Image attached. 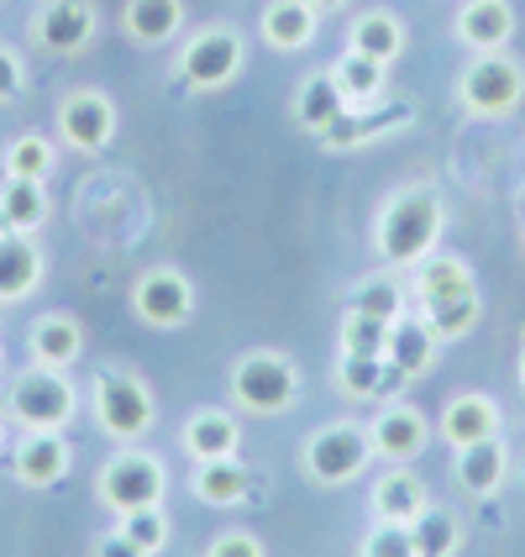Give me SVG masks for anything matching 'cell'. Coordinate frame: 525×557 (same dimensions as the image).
<instances>
[{"label": "cell", "mask_w": 525, "mask_h": 557, "mask_svg": "<svg viewBox=\"0 0 525 557\" xmlns=\"http://www.w3.org/2000/svg\"><path fill=\"white\" fill-rule=\"evenodd\" d=\"M441 226H447L441 195L432 185H410L384 200V211L373 221V252L384 258V269H415L436 252Z\"/></svg>", "instance_id": "6da1fadb"}, {"label": "cell", "mask_w": 525, "mask_h": 557, "mask_svg": "<svg viewBox=\"0 0 525 557\" xmlns=\"http://www.w3.org/2000/svg\"><path fill=\"white\" fill-rule=\"evenodd\" d=\"M90 410L100 421V432L111 436L116 447H132L153 432L158 400L148 389V379H137L132 369H100L90 379Z\"/></svg>", "instance_id": "7a4b0ae2"}, {"label": "cell", "mask_w": 525, "mask_h": 557, "mask_svg": "<svg viewBox=\"0 0 525 557\" xmlns=\"http://www.w3.org/2000/svg\"><path fill=\"white\" fill-rule=\"evenodd\" d=\"M226 389H232V405L242 410V416H284V410H295L300 400V369L274 352V347H258V352H242L232 373H226Z\"/></svg>", "instance_id": "3957f363"}, {"label": "cell", "mask_w": 525, "mask_h": 557, "mask_svg": "<svg viewBox=\"0 0 525 557\" xmlns=\"http://www.w3.org/2000/svg\"><path fill=\"white\" fill-rule=\"evenodd\" d=\"M5 410L22 432H68V421L79 416V389L74 379L59 369H37L32 363L27 373L11 379L5 389Z\"/></svg>", "instance_id": "277c9868"}, {"label": "cell", "mask_w": 525, "mask_h": 557, "mask_svg": "<svg viewBox=\"0 0 525 557\" xmlns=\"http://www.w3.org/2000/svg\"><path fill=\"white\" fill-rule=\"evenodd\" d=\"M95 495H100V505H105L111 516L142 510V505H163V495H168V468H163V458L142 453L137 442H132V447H116V453L100 463V473H95Z\"/></svg>", "instance_id": "5b68a950"}, {"label": "cell", "mask_w": 525, "mask_h": 557, "mask_svg": "<svg viewBox=\"0 0 525 557\" xmlns=\"http://www.w3.org/2000/svg\"><path fill=\"white\" fill-rule=\"evenodd\" d=\"M174 69H179V79H185L189 90H226L248 69V37L237 27L211 22V27L189 32L185 42H179Z\"/></svg>", "instance_id": "8992f818"}, {"label": "cell", "mask_w": 525, "mask_h": 557, "mask_svg": "<svg viewBox=\"0 0 525 557\" xmlns=\"http://www.w3.org/2000/svg\"><path fill=\"white\" fill-rule=\"evenodd\" d=\"M525 100V69L521 59H510L504 48L499 53H478L458 79V106L478 122H499L510 111H521Z\"/></svg>", "instance_id": "52a82bcc"}, {"label": "cell", "mask_w": 525, "mask_h": 557, "mask_svg": "<svg viewBox=\"0 0 525 557\" xmlns=\"http://www.w3.org/2000/svg\"><path fill=\"white\" fill-rule=\"evenodd\" d=\"M368 458H373L368 426H358V421H326L305 442V473L315 484H326V490L352 484L368 468Z\"/></svg>", "instance_id": "ba28073f"}, {"label": "cell", "mask_w": 525, "mask_h": 557, "mask_svg": "<svg viewBox=\"0 0 525 557\" xmlns=\"http://www.w3.org/2000/svg\"><path fill=\"white\" fill-rule=\"evenodd\" d=\"M132 310L153 332H179V326H189V315H195V284H189V274L168 269V263L142 269L137 284H132Z\"/></svg>", "instance_id": "9c48e42d"}, {"label": "cell", "mask_w": 525, "mask_h": 557, "mask_svg": "<svg viewBox=\"0 0 525 557\" xmlns=\"http://www.w3.org/2000/svg\"><path fill=\"white\" fill-rule=\"evenodd\" d=\"M116 100L105 90H68L59 100V143L63 148H74V153H105L111 148V137H116Z\"/></svg>", "instance_id": "30bf717a"}, {"label": "cell", "mask_w": 525, "mask_h": 557, "mask_svg": "<svg viewBox=\"0 0 525 557\" xmlns=\"http://www.w3.org/2000/svg\"><path fill=\"white\" fill-rule=\"evenodd\" d=\"M95 27H100V5L95 0H42L37 16H32V42L42 53H59V59H74L95 42Z\"/></svg>", "instance_id": "8fae6325"}, {"label": "cell", "mask_w": 525, "mask_h": 557, "mask_svg": "<svg viewBox=\"0 0 525 557\" xmlns=\"http://www.w3.org/2000/svg\"><path fill=\"white\" fill-rule=\"evenodd\" d=\"M368 442H373V458H384V463H415L426 453V442H432V421L415 405L389 400L373 416Z\"/></svg>", "instance_id": "7c38bea8"}, {"label": "cell", "mask_w": 525, "mask_h": 557, "mask_svg": "<svg viewBox=\"0 0 525 557\" xmlns=\"http://www.w3.org/2000/svg\"><path fill=\"white\" fill-rule=\"evenodd\" d=\"M74 463V447L63 432H22V442L11 447V473L27 490H53Z\"/></svg>", "instance_id": "4fadbf2b"}, {"label": "cell", "mask_w": 525, "mask_h": 557, "mask_svg": "<svg viewBox=\"0 0 525 557\" xmlns=\"http://www.w3.org/2000/svg\"><path fill=\"white\" fill-rule=\"evenodd\" d=\"M368 510H373V521L415 527V521L432 510V495H426V484L410 473V463H389V473H378V479H373Z\"/></svg>", "instance_id": "5bb4252c"}, {"label": "cell", "mask_w": 525, "mask_h": 557, "mask_svg": "<svg viewBox=\"0 0 525 557\" xmlns=\"http://www.w3.org/2000/svg\"><path fill=\"white\" fill-rule=\"evenodd\" d=\"M452 32L467 53H499L515 37V5L510 0H463L452 16Z\"/></svg>", "instance_id": "9a60e30c"}, {"label": "cell", "mask_w": 525, "mask_h": 557, "mask_svg": "<svg viewBox=\"0 0 525 557\" xmlns=\"http://www.w3.org/2000/svg\"><path fill=\"white\" fill-rule=\"evenodd\" d=\"M42 269H48V258L37 248V237L0 226V306H22L42 284Z\"/></svg>", "instance_id": "2e32d148"}, {"label": "cell", "mask_w": 525, "mask_h": 557, "mask_svg": "<svg viewBox=\"0 0 525 557\" xmlns=\"http://www.w3.org/2000/svg\"><path fill=\"white\" fill-rule=\"evenodd\" d=\"M27 352H32V363L37 369H59L68 373L79 358H85V326L74 321V315H37L32 321V332H27Z\"/></svg>", "instance_id": "e0dca14e"}, {"label": "cell", "mask_w": 525, "mask_h": 557, "mask_svg": "<svg viewBox=\"0 0 525 557\" xmlns=\"http://www.w3.org/2000/svg\"><path fill=\"white\" fill-rule=\"evenodd\" d=\"M436 347H441V337L426 326V315H421V310H404L400 321H389V347H384V358H389V369L400 373V379H421V373H432Z\"/></svg>", "instance_id": "ac0fdd59"}, {"label": "cell", "mask_w": 525, "mask_h": 557, "mask_svg": "<svg viewBox=\"0 0 525 557\" xmlns=\"http://www.w3.org/2000/svg\"><path fill=\"white\" fill-rule=\"evenodd\" d=\"M467 289H478L473 284V263L458 258V252H432L426 263L410 269V300H415V310L436 306V300H452V295H467Z\"/></svg>", "instance_id": "d6986e66"}, {"label": "cell", "mask_w": 525, "mask_h": 557, "mask_svg": "<svg viewBox=\"0 0 525 557\" xmlns=\"http://www.w3.org/2000/svg\"><path fill=\"white\" fill-rule=\"evenodd\" d=\"M185 442L189 463H211V458H237V447H242V426H237V416L232 410H216V405H205V410H195L185 421Z\"/></svg>", "instance_id": "ffe728a7"}, {"label": "cell", "mask_w": 525, "mask_h": 557, "mask_svg": "<svg viewBox=\"0 0 525 557\" xmlns=\"http://www.w3.org/2000/svg\"><path fill=\"white\" fill-rule=\"evenodd\" d=\"M258 27H263V42L278 48V53H305L315 42V32H321V11L310 0H268Z\"/></svg>", "instance_id": "44dd1931"}, {"label": "cell", "mask_w": 525, "mask_h": 557, "mask_svg": "<svg viewBox=\"0 0 525 557\" xmlns=\"http://www.w3.org/2000/svg\"><path fill=\"white\" fill-rule=\"evenodd\" d=\"M436 436L458 453V447H473L484 436H499V405L489 395H452L441 421H436Z\"/></svg>", "instance_id": "7402d4cb"}, {"label": "cell", "mask_w": 525, "mask_h": 557, "mask_svg": "<svg viewBox=\"0 0 525 557\" xmlns=\"http://www.w3.org/2000/svg\"><path fill=\"white\" fill-rule=\"evenodd\" d=\"M404 42H410V32H404V22L389 5H368V11L352 16V27H347V48L363 53V59H378V63H395L404 53Z\"/></svg>", "instance_id": "603a6c76"}, {"label": "cell", "mask_w": 525, "mask_h": 557, "mask_svg": "<svg viewBox=\"0 0 525 557\" xmlns=\"http://www.w3.org/2000/svg\"><path fill=\"white\" fill-rule=\"evenodd\" d=\"M504 473H510V453H504V442H499V436H484V442H473V447H458L452 479H458L473 499L495 495L499 484H504Z\"/></svg>", "instance_id": "cb8c5ba5"}, {"label": "cell", "mask_w": 525, "mask_h": 557, "mask_svg": "<svg viewBox=\"0 0 525 557\" xmlns=\"http://www.w3.org/2000/svg\"><path fill=\"white\" fill-rule=\"evenodd\" d=\"M122 27L142 48H163V42H174L185 32V0H126Z\"/></svg>", "instance_id": "d4e9b609"}, {"label": "cell", "mask_w": 525, "mask_h": 557, "mask_svg": "<svg viewBox=\"0 0 525 557\" xmlns=\"http://www.w3.org/2000/svg\"><path fill=\"white\" fill-rule=\"evenodd\" d=\"M53 216V200H48V185L42 180H5L0 185V226L5 232H22V237H37Z\"/></svg>", "instance_id": "484cf974"}, {"label": "cell", "mask_w": 525, "mask_h": 557, "mask_svg": "<svg viewBox=\"0 0 525 557\" xmlns=\"http://www.w3.org/2000/svg\"><path fill=\"white\" fill-rule=\"evenodd\" d=\"M332 79H337L347 111H373V106H378V95H384V85H389V63L363 59V53H352V48H347V53L332 63Z\"/></svg>", "instance_id": "4316f807"}, {"label": "cell", "mask_w": 525, "mask_h": 557, "mask_svg": "<svg viewBox=\"0 0 525 557\" xmlns=\"http://www.w3.org/2000/svg\"><path fill=\"white\" fill-rule=\"evenodd\" d=\"M347 116V100H341L337 79H332V69H321V74H310L305 85L295 90V122L305 126V132H332V126Z\"/></svg>", "instance_id": "83f0119b"}, {"label": "cell", "mask_w": 525, "mask_h": 557, "mask_svg": "<svg viewBox=\"0 0 525 557\" xmlns=\"http://www.w3.org/2000/svg\"><path fill=\"white\" fill-rule=\"evenodd\" d=\"M53 169H59V143L42 137V132H16L5 143V153H0V174L5 180H42L48 185Z\"/></svg>", "instance_id": "f1b7e54d"}, {"label": "cell", "mask_w": 525, "mask_h": 557, "mask_svg": "<svg viewBox=\"0 0 525 557\" xmlns=\"http://www.w3.org/2000/svg\"><path fill=\"white\" fill-rule=\"evenodd\" d=\"M189 490H195L200 505H216V510L242 505V499H248V468H242V458H211V463H195Z\"/></svg>", "instance_id": "f546056e"}, {"label": "cell", "mask_w": 525, "mask_h": 557, "mask_svg": "<svg viewBox=\"0 0 525 557\" xmlns=\"http://www.w3.org/2000/svg\"><path fill=\"white\" fill-rule=\"evenodd\" d=\"M404 306H410V289L400 284L395 269H378V274H363L347 295V310H363L373 321H400Z\"/></svg>", "instance_id": "4dcf8cb0"}, {"label": "cell", "mask_w": 525, "mask_h": 557, "mask_svg": "<svg viewBox=\"0 0 525 557\" xmlns=\"http://www.w3.org/2000/svg\"><path fill=\"white\" fill-rule=\"evenodd\" d=\"M337 389L347 400H378V395H389V384L400 379V373L389 369V358H358V352H341L337 358Z\"/></svg>", "instance_id": "1f68e13d"}, {"label": "cell", "mask_w": 525, "mask_h": 557, "mask_svg": "<svg viewBox=\"0 0 525 557\" xmlns=\"http://www.w3.org/2000/svg\"><path fill=\"white\" fill-rule=\"evenodd\" d=\"M421 315H426V326H432L441 342H458V337H467V332L484 321V306H478V289H467V295H452V300L426 306Z\"/></svg>", "instance_id": "d6a6232c"}, {"label": "cell", "mask_w": 525, "mask_h": 557, "mask_svg": "<svg viewBox=\"0 0 525 557\" xmlns=\"http://www.w3.org/2000/svg\"><path fill=\"white\" fill-rule=\"evenodd\" d=\"M341 352H358V358H384V347H389V321H373L363 310H347L341 315Z\"/></svg>", "instance_id": "836d02e7"}, {"label": "cell", "mask_w": 525, "mask_h": 557, "mask_svg": "<svg viewBox=\"0 0 525 557\" xmlns=\"http://www.w3.org/2000/svg\"><path fill=\"white\" fill-rule=\"evenodd\" d=\"M116 531H122V536H132V542H137L148 557H158L163 547H168V516H163V505H142V510H126V516H116Z\"/></svg>", "instance_id": "e575fe53"}, {"label": "cell", "mask_w": 525, "mask_h": 557, "mask_svg": "<svg viewBox=\"0 0 525 557\" xmlns=\"http://www.w3.org/2000/svg\"><path fill=\"white\" fill-rule=\"evenodd\" d=\"M358 557H421L415 547V531L410 527H389V521H373L358 542Z\"/></svg>", "instance_id": "d590c367"}, {"label": "cell", "mask_w": 525, "mask_h": 557, "mask_svg": "<svg viewBox=\"0 0 525 557\" xmlns=\"http://www.w3.org/2000/svg\"><path fill=\"white\" fill-rule=\"evenodd\" d=\"M410 531H415V547H421V557L458 553V521H452V516H441V510H426V516H421Z\"/></svg>", "instance_id": "8d00e7d4"}, {"label": "cell", "mask_w": 525, "mask_h": 557, "mask_svg": "<svg viewBox=\"0 0 525 557\" xmlns=\"http://www.w3.org/2000/svg\"><path fill=\"white\" fill-rule=\"evenodd\" d=\"M205 557H268V553H263V542L252 531H221L216 542L205 547Z\"/></svg>", "instance_id": "74e56055"}, {"label": "cell", "mask_w": 525, "mask_h": 557, "mask_svg": "<svg viewBox=\"0 0 525 557\" xmlns=\"http://www.w3.org/2000/svg\"><path fill=\"white\" fill-rule=\"evenodd\" d=\"M22 85H27V69H22V53L0 42V106H11V100L22 95Z\"/></svg>", "instance_id": "f35d334b"}, {"label": "cell", "mask_w": 525, "mask_h": 557, "mask_svg": "<svg viewBox=\"0 0 525 557\" xmlns=\"http://www.w3.org/2000/svg\"><path fill=\"white\" fill-rule=\"evenodd\" d=\"M90 557H148V553H142L132 536H122V531H105V536L90 547Z\"/></svg>", "instance_id": "ab89813d"}, {"label": "cell", "mask_w": 525, "mask_h": 557, "mask_svg": "<svg viewBox=\"0 0 525 557\" xmlns=\"http://www.w3.org/2000/svg\"><path fill=\"white\" fill-rule=\"evenodd\" d=\"M310 5H315V11H321V16H332V11H347V5H352V0H310Z\"/></svg>", "instance_id": "60d3db41"}, {"label": "cell", "mask_w": 525, "mask_h": 557, "mask_svg": "<svg viewBox=\"0 0 525 557\" xmlns=\"http://www.w3.org/2000/svg\"><path fill=\"white\" fill-rule=\"evenodd\" d=\"M521 384H525V347H521Z\"/></svg>", "instance_id": "b9f144b4"}, {"label": "cell", "mask_w": 525, "mask_h": 557, "mask_svg": "<svg viewBox=\"0 0 525 557\" xmlns=\"http://www.w3.org/2000/svg\"><path fill=\"white\" fill-rule=\"evenodd\" d=\"M0 442H5V421H0Z\"/></svg>", "instance_id": "7bdbcfd3"}]
</instances>
